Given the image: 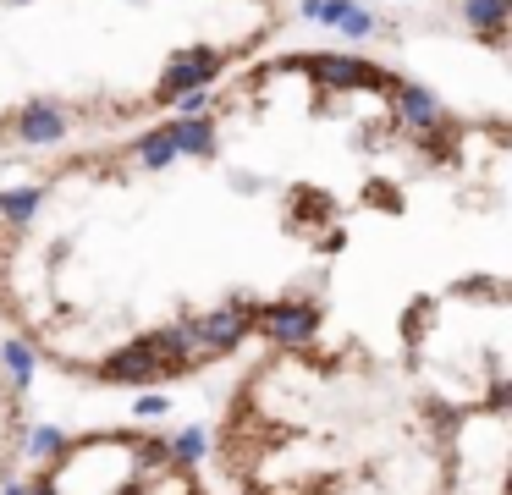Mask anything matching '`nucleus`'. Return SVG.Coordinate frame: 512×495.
Masks as SVG:
<instances>
[{
  "mask_svg": "<svg viewBox=\"0 0 512 495\" xmlns=\"http://www.w3.org/2000/svg\"><path fill=\"white\" fill-rule=\"evenodd\" d=\"M507 116L364 50H265L177 110L0 165V336L100 391H171L331 325L364 242L507 231Z\"/></svg>",
  "mask_w": 512,
  "mask_h": 495,
  "instance_id": "1",
  "label": "nucleus"
},
{
  "mask_svg": "<svg viewBox=\"0 0 512 495\" xmlns=\"http://www.w3.org/2000/svg\"><path fill=\"white\" fill-rule=\"evenodd\" d=\"M485 424L369 319L248 352L210 429L232 495H468Z\"/></svg>",
  "mask_w": 512,
  "mask_h": 495,
  "instance_id": "2",
  "label": "nucleus"
},
{
  "mask_svg": "<svg viewBox=\"0 0 512 495\" xmlns=\"http://www.w3.org/2000/svg\"><path fill=\"white\" fill-rule=\"evenodd\" d=\"M287 28L292 0H0V165L144 127Z\"/></svg>",
  "mask_w": 512,
  "mask_h": 495,
  "instance_id": "3",
  "label": "nucleus"
},
{
  "mask_svg": "<svg viewBox=\"0 0 512 495\" xmlns=\"http://www.w3.org/2000/svg\"><path fill=\"white\" fill-rule=\"evenodd\" d=\"M12 495H215L204 462L182 440L144 424L67 429L28 451Z\"/></svg>",
  "mask_w": 512,
  "mask_h": 495,
  "instance_id": "4",
  "label": "nucleus"
},
{
  "mask_svg": "<svg viewBox=\"0 0 512 495\" xmlns=\"http://www.w3.org/2000/svg\"><path fill=\"white\" fill-rule=\"evenodd\" d=\"M34 418H28V363L12 352V341L0 336V490L12 484L23 457L34 446Z\"/></svg>",
  "mask_w": 512,
  "mask_h": 495,
  "instance_id": "5",
  "label": "nucleus"
}]
</instances>
